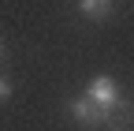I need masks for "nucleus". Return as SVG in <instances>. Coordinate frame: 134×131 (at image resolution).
<instances>
[{"instance_id":"nucleus-3","label":"nucleus","mask_w":134,"mask_h":131,"mask_svg":"<svg viewBox=\"0 0 134 131\" xmlns=\"http://www.w3.org/2000/svg\"><path fill=\"white\" fill-rule=\"evenodd\" d=\"M78 11L90 15V19H104L112 11V0H78Z\"/></svg>"},{"instance_id":"nucleus-1","label":"nucleus","mask_w":134,"mask_h":131,"mask_svg":"<svg viewBox=\"0 0 134 131\" xmlns=\"http://www.w3.org/2000/svg\"><path fill=\"white\" fill-rule=\"evenodd\" d=\"M86 97H90L97 109H104V112H112V109H123V105H127V101H123V94H119V86H115L108 75H97L93 83L86 86Z\"/></svg>"},{"instance_id":"nucleus-4","label":"nucleus","mask_w":134,"mask_h":131,"mask_svg":"<svg viewBox=\"0 0 134 131\" xmlns=\"http://www.w3.org/2000/svg\"><path fill=\"white\" fill-rule=\"evenodd\" d=\"M8 97H11V83L0 75V101H8Z\"/></svg>"},{"instance_id":"nucleus-2","label":"nucleus","mask_w":134,"mask_h":131,"mask_svg":"<svg viewBox=\"0 0 134 131\" xmlns=\"http://www.w3.org/2000/svg\"><path fill=\"white\" fill-rule=\"evenodd\" d=\"M71 116H75V120H82V124H90V127H97V124L112 120V112L97 109V105L90 101V97H75V101H71Z\"/></svg>"},{"instance_id":"nucleus-5","label":"nucleus","mask_w":134,"mask_h":131,"mask_svg":"<svg viewBox=\"0 0 134 131\" xmlns=\"http://www.w3.org/2000/svg\"><path fill=\"white\" fill-rule=\"evenodd\" d=\"M0 45H4V41H0Z\"/></svg>"}]
</instances>
